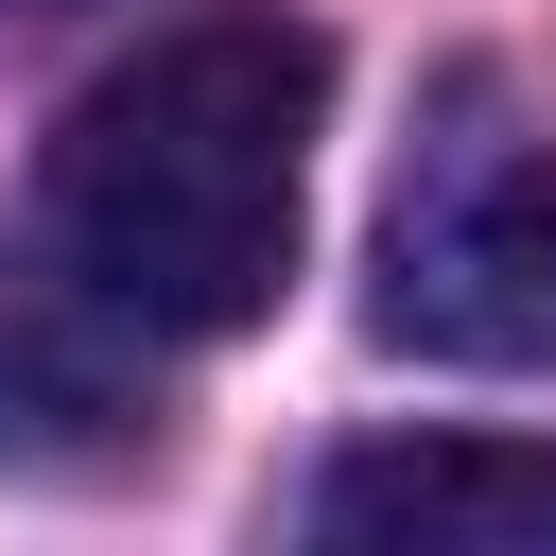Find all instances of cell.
Instances as JSON below:
<instances>
[{"instance_id": "1", "label": "cell", "mask_w": 556, "mask_h": 556, "mask_svg": "<svg viewBox=\"0 0 556 556\" xmlns=\"http://www.w3.org/2000/svg\"><path fill=\"white\" fill-rule=\"evenodd\" d=\"M313 122H330V35L278 0H208L174 35H139L104 87H70L35 208L87 313L122 330H261L295 278V208H313Z\"/></svg>"}, {"instance_id": "2", "label": "cell", "mask_w": 556, "mask_h": 556, "mask_svg": "<svg viewBox=\"0 0 556 556\" xmlns=\"http://www.w3.org/2000/svg\"><path fill=\"white\" fill-rule=\"evenodd\" d=\"M382 348L434 365H556V139L452 122L382 226Z\"/></svg>"}, {"instance_id": "3", "label": "cell", "mask_w": 556, "mask_h": 556, "mask_svg": "<svg viewBox=\"0 0 556 556\" xmlns=\"http://www.w3.org/2000/svg\"><path fill=\"white\" fill-rule=\"evenodd\" d=\"M313 539L382 556H556V434H382L313 486Z\"/></svg>"}, {"instance_id": "4", "label": "cell", "mask_w": 556, "mask_h": 556, "mask_svg": "<svg viewBox=\"0 0 556 556\" xmlns=\"http://www.w3.org/2000/svg\"><path fill=\"white\" fill-rule=\"evenodd\" d=\"M87 434L122 452V400H104V365H87L52 313H17V295H0V452H87Z\"/></svg>"}, {"instance_id": "5", "label": "cell", "mask_w": 556, "mask_h": 556, "mask_svg": "<svg viewBox=\"0 0 556 556\" xmlns=\"http://www.w3.org/2000/svg\"><path fill=\"white\" fill-rule=\"evenodd\" d=\"M0 17H52V0H0Z\"/></svg>"}]
</instances>
